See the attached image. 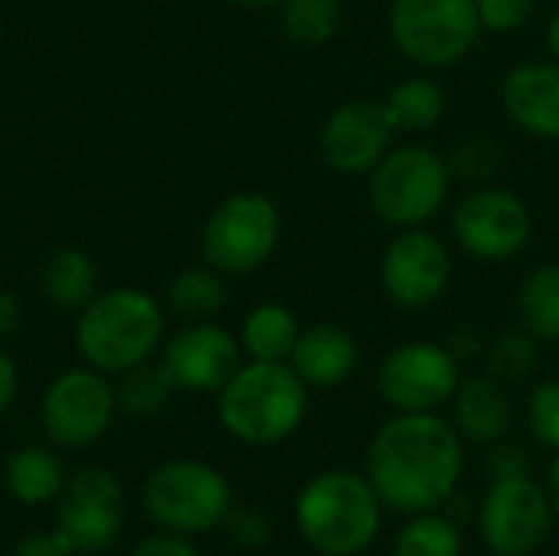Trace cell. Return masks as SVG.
<instances>
[{"label": "cell", "mask_w": 559, "mask_h": 556, "mask_svg": "<svg viewBox=\"0 0 559 556\" xmlns=\"http://www.w3.org/2000/svg\"><path fill=\"white\" fill-rule=\"evenodd\" d=\"M364 475L393 514L442 511L465 475V439L442 413H393L367 446Z\"/></svg>", "instance_id": "cell-1"}, {"label": "cell", "mask_w": 559, "mask_h": 556, "mask_svg": "<svg viewBox=\"0 0 559 556\" xmlns=\"http://www.w3.org/2000/svg\"><path fill=\"white\" fill-rule=\"evenodd\" d=\"M164 305L138 285L102 288L82 311H75L72 324L82 364L108 377H118L144 360H154L164 347Z\"/></svg>", "instance_id": "cell-2"}, {"label": "cell", "mask_w": 559, "mask_h": 556, "mask_svg": "<svg viewBox=\"0 0 559 556\" xmlns=\"http://www.w3.org/2000/svg\"><path fill=\"white\" fill-rule=\"evenodd\" d=\"M308 383L292 364L242 360V367L216 393V419L236 442L272 449L288 442L308 416Z\"/></svg>", "instance_id": "cell-3"}, {"label": "cell", "mask_w": 559, "mask_h": 556, "mask_svg": "<svg viewBox=\"0 0 559 556\" xmlns=\"http://www.w3.org/2000/svg\"><path fill=\"white\" fill-rule=\"evenodd\" d=\"M383 501L367 475L328 469L308 478L295 498V528L321 556L367 554L383 528Z\"/></svg>", "instance_id": "cell-4"}, {"label": "cell", "mask_w": 559, "mask_h": 556, "mask_svg": "<svg viewBox=\"0 0 559 556\" xmlns=\"http://www.w3.org/2000/svg\"><path fill=\"white\" fill-rule=\"evenodd\" d=\"M233 505V482L203 459H167L141 482V511L157 531L183 537L219 531Z\"/></svg>", "instance_id": "cell-5"}, {"label": "cell", "mask_w": 559, "mask_h": 556, "mask_svg": "<svg viewBox=\"0 0 559 556\" xmlns=\"http://www.w3.org/2000/svg\"><path fill=\"white\" fill-rule=\"evenodd\" d=\"M367 177L370 206L393 229L426 226L445 206L455 180L445 154L426 144L390 147L386 157Z\"/></svg>", "instance_id": "cell-6"}, {"label": "cell", "mask_w": 559, "mask_h": 556, "mask_svg": "<svg viewBox=\"0 0 559 556\" xmlns=\"http://www.w3.org/2000/svg\"><path fill=\"white\" fill-rule=\"evenodd\" d=\"M278 242L282 213L275 200L259 190H236L223 197L200 229L203 262L226 279L259 272L275 256Z\"/></svg>", "instance_id": "cell-7"}, {"label": "cell", "mask_w": 559, "mask_h": 556, "mask_svg": "<svg viewBox=\"0 0 559 556\" xmlns=\"http://www.w3.org/2000/svg\"><path fill=\"white\" fill-rule=\"evenodd\" d=\"M386 29L393 46L419 69L462 62L485 33L475 0H393Z\"/></svg>", "instance_id": "cell-8"}, {"label": "cell", "mask_w": 559, "mask_h": 556, "mask_svg": "<svg viewBox=\"0 0 559 556\" xmlns=\"http://www.w3.org/2000/svg\"><path fill=\"white\" fill-rule=\"evenodd\" d=\"M118 416L115 380L88 364L59 370L39 397V426L59 449H92Z\"/></svg>", "instance_id": "cell-9"}, {"label": "cell", "mask_w": 559, "mask_h": 556, "mask_svg": "<svg viewBox=\"0 0 559 556\" xmlns=\"http://www.w3.org/2000/svg\"><path fill=\"white\" fill-rule=\"evenodd\" d=\"M554 524L557 514L550 495L534 475L491 482L475 511L478 537L495 556L540 554L554 534Z\"/></svg>", "instance_id": "cell-10"}, {"label": "cell", "mask_w": 559, "mask_h": 556, "mask_svg": "<svg viewBox=\"0 0 559 556\" xmlns=\"http://www.w3.org/2000/svg\"><path fill=\"white\" fill-rule=\"evenodd\" d=\"M462 383V360L449 344L406 341L377 367V393L393 413H439Z\"/></svg>", "instance_id": "cell-11"}, {"label": "cell", "mask_w": 559, "mask_h": 556, "mask_svg": "<svg viewBox=\"0 0 559 556\" xmlns=\"http://www.w3.org/2000/svg\"><path fill=\"white\" fill-rule=\"evenodd\" d=\"M455 242L478 262H508L521 256L534 236L527 203L508 187H472L452 213Z\"/></svg>", "instance_id": "cell-12"}, {"label": "cell", "mask_w": 559, "mask_h": 556, "mask_svg": "<svg viewBox=\"0 0 559 556\" xmlns=\"http://www.w3.org/2000/svg\"><path fill=\"white\" fill-rule=\"evenodd\" d=\"M128 524V498L121 478L105 465H82L66 478L56 528L72 541L75 554H105Z\"/></svg>", "instance_id": "cell-13"}, {"label": "cell", "mask_w": 559, "mask_h": 556, "mask_svg": "<svg viewBox=\"0 0 559 556\" xmlns=\"http://www.w3.org/2000/svg\"><path fill=\"white\" fill-rule=\"evenodd\" d=\"M452 252L426 226L400 229L380 259V282L396 308L419 311L436 305L452 285Z\"/></svg>", "instance_id": "cell-14"}, {"label": "cell", "mask_w": 559, "mask_h": 556, "mask_svg": "<svg viewBox=\"0 0 559 556\" xmlns=\"http://www.w3.org/2000/svg\"><path fill=\"white\" fill-rule=\"evenodd\" d=\"M393 138H396V125L383 102L347 98L334 105L321 121L318 154L331 170L344 177H360L370 174L386 157Z\"/></svg>", "instance_id": "cell-15"}, {"label": "cell", "mask_w": 559, "mask_h": 556, "mask_svg": "<svg viewBox=\"0 0 559 556\" xmlns=\"http://www.w3.org/2000/svg\"><path fill=\"white\" fill-rule=\"evenodd\" d=\"M242 360L239 338L216 321L180 324V331L164 338L160 347V364L183 393H219Z\"/></svg>", "instance_id": "cell-16"}, {"label": "cell", "mask_w": 559, "mask_h": 556, "mask_svg": "<svg viewBox=\"0 0 559 556\" xmlns=\"http://www.w3.org/2000/svg\"><path fill=\"white\" fill-rule=\"evenodd\" d=\"M501 105L514 128L537 141H559V62L531 59L501 82Z\"/></svg>", "instance_id": "cell-17"}, {"label": "cell", "mask_w": 559, "mask_h": 556, "mask_svg": "<svg viewBox=\"0 0 559 556\" xmlns=\"http://www.w3.org/2000/svg\"><path fill=\"white\" fill-rule=\"evenodd\" d=\"M288 364L308 383V390H334L357 374L360 347L357 338L341 324H311L301 328Z\"/></svg>", "instance_id": "cell-18"}, {"label": "cell", "mask_w": 559, "mask_h": 556, "mask_svg": "<svg viewBox=\"0 0 559 556\" xmlns=\"http://www.w3.org/2000/svg\"><path fill=\"white\" fill-rule=\"evenodd\" d=\"M452 426L468 446L491 449L511 429V397L501 380L491 374H478L459 383L452 397Z\"/></svg>", "instance_id": "cell-19"}, {"label": "cell", "mask_w": 559, "mask_h": 556, "mask_svg": "<svg viewBox=\"0 0 559 556\" xmlns=\"http://www.w3.org/2000/svg\"><path fill=\"white\" fill-rule=\"evenodd\" d=\"M62 459L46 446H20L3 462V488L23 508H43L59 501L66 488Z\"/></svg>", "instance_id": "cell-20"}, {"label": "cell", "mask_w": 559, "mask_h": 556, "mask_svg": "<svg viewBox=\"0 0 559 556\" xmlns=\"http://www.w3.org/2000/svg\"><path fill=\"white\" fill-rule=\"evenodd\" d=\"M39 292L59 311H82L98 288V265L82 246H59L39 265Z\"/></svg>", "instance_id": "cell-21"}, {"label": "cell", "mask_w": 559, "mask_h": 556, "mask_svg": "<svg viewBox=\"0 0 559 556\" xmlns=\"http://www.w3.org/2000/svg\"><path fill=\"white\" fill-rule=\"evenodd\" d=\"M301 324L298 315L282 305V301H262L255 305L239 328V344L246 360H272V364H288L295 344H298Z\"/></svg>", "instance_id": "cell-22"}, {"label": "cell", "mask_w": 559, "mask_h": 556, "mask_svg": "<svg viewBox=\"0 0 559 556\" xmlns=\"http://www.w3.org/2000/svg\"><path fill=\"white\" fill-rule=\"evenodd\" d=\"M226 305H229L226 275L216 272L206 262L177 272L170 279V285H167V311L174 318H180L183 324H190V321H216V315Z\"/></svg>", "instance_id": "cell-23"}, {"label": "cell", "mask_w": 559, "mask_h": 556, "mask_svg": "<svg viewBox=\"0 0 559 556\" xmlns=\"http://www.w3.org/2000/svg\"><path fill=\"white\" fill-rule=\"evenodd\" d=\"M115 380V400H118V416L128 419H154L167 410V403L177 393V383L170 377V370L160 360H144Z\"/></svg>", "instance_id": "cell-24"}, {"label": "cell", "mask_w": 559, "mask_h": 556, "mask_svg": "<svg viewBox=\"0 0 559 556\" xmlns=\"http://www.w3.org/2000/svg\"><path fill=\"white\" fill-rule=\"evenodd\" d=\"M396 131H429L445 115V88L432 75H409L400 79L383 98Z\"/></svg>", "instance_id": "cell-25"}, {"label": "cell", "mask_w": 559, "mask_h": 556, "mask_svg": "<svg viewBox=\"0 0 559 556\" xmlns=\"http://www.w3.org/2000/svg\"><path fill=\"white\" fill-rule=\"evenodd\" d=\"M390 556H465L462 524L445 511L413 514L396 531Z\"/></svg>", "instance_id": "cell-26"}, {"label": "cell", "mask_w": 559, "mask_h": 556, "mask_svg": "<svg viewBox=\"0 0 559 556\" xmlns=\"http://www.w3.org/2000/svg\"><path fill=\"white\" fill-rule=\"evenodd\" d=\"M518 318L537 341H559V262L527 272L518 292Z\"/></svg>", "instance_id": "cell-27"}, {"label": "cell", "mask_w": 559, "mask_h": 556, "mask_svg": "<svg viewBox=\"0 0 559 556\" xmlns=\"http://www.w3.org/2000/svg\"><path fill=\"white\" fill-rule=\"evenodd\" d=\"M282 33L298 46H324L337 36L344 23V0H282L278 3Z\"/></svg>", "instance_id": "cell-28"}, {"label": "cell", "mask_w": 559, "mask_h": 556, "mask_svg": "<svg viewBox=\"0 0 559 556\" xmlns=\"http://www.w3.org/2000/svg\"><path fill=\"white\" fill-rule=\"evenodd\" d=\"M485 360H488V374L504 387L527 383L540 367V341L524 328L504 331L485 347Z\"/></svg>", "instance_id": "cell-29"}, {"label": "cell", "mask_w": 559, "mask_h": 556, "mask_svg": "<svg viewBox=\"0 0 559 556\" xmlns=\"http://www.w3.org/2000/svg\"><path fill=\"white\" fill-rule=\"evenodd\" d=\"M445 161H449V170H452L455 180L481 187V184H491V177L501 167V144L491 134L472 131V134H465L462 141L452 144Z\"/></svg>", "instance_id": "cell-30"}, {"label": "cell", "mask_w": 559, "mask_h": 556, "mask_svg": "<svg viewBox=\"0 0 559 556\" xmlns=\"http://www.w3.org/2000/svg\"><path fill=\"white\" fill-rule=\"evenodd\" d=\"M524 416H527L531 436L544 449L559 452V377H547L531 390Z\"/></svg>", "instance_id": "cell-31"}, {"label": "cell", "mask_w": 559, "mask_h": 556, "mask_svg": "<svg viewBox=\"0 0 559 556\" xmlns=\"http://www.w3.org/2000/svg\"><path fill=\"white\" fill-rule=\"evenodd\" d=\"M223 531H226L229 544L236 551H246V554L265 551L272 541V521L255 505H233V511L223 521Z\"/></svg>", "instance_id": "cell-32"}, {"label": "cell", "mask_w": 559, "mask_h": 556, "mask_svg": "<svg viewBox=\"0 0 559 556\" xmlns=\"http://www.w3.org/2000/svg\"><path fill=\"white\" fill-rule=\"evenodd\" d=\"M534 3L537 0H475V10L485 33L504 36V33H518L534 16Z\"/></svg>", "instance_id": "cell-33"}, {"label": "cell", "mask_w": 559, "mask_h": 556, "mask_svg": "<svg viewBox=\"0 0 559 556\" xmlns=\"http://www.w3.org/2000/svg\"><path fill=\"white\" fill-rule=\"evenodd\" d=\"M10 556H75V547L59 528H43V531L23 534L13 544Z\"/></svg>", "instance_id": "cell-34"}, {"label": "cell", "mask_w": 559, "mask_h": 556, "mask_svg": "<svg viewBox=\"0 0 559 556\" xmlns=\"http://www.w3.org/2000/svg\"><path fill=\"white\" fill-rule=\"evenodd\" d=\"M128 556H200L193 537L174 534V531H154L147 537H141Z\"/></svg>", "instance_id": "cell-35"}, {"label": "cell", "mask_w": 559, "mask_h": 556, "mask_svg": "<svg viewBox=\"0 0 559 556\" xmlns=\"http://www.w3.org/2000/svg\"><path fill=\"white\" fill-rule=\"evenodd\" d=\"M488 475L491 482L498 478H518V475H531V459L521 446L514 442H495L491 446V456H488Z\"/></svg>", "instance_id": "cell-36"}, {"label": "cell", "mask_w": 559, "mask_h": 556, "mask_svg": "<svg viewBox=\"0 0 559 556\" xmlns=\"http://www.w3.org/2000/svg\"><path fill=\"white\" fill-rule=\"evenodd\" d=\"M16 393H20V367L16 360L0 347V419L10 413V406L16 403Z\"/></svg>", "instance_id": "cell-37"}, {"label": "cell", "mask_w": 559, "mask_h": 556, "mask_svg": "<svg viewBox=\"0 0 559 556\" xmlns=\"http://www.w3.org/2000/svg\"><path fill=\"white\" fill-rule=\"evenodd\" d=\"M23 324V301L16 292L10 288H0V344L7 338H13Z\"/></svg>", "instance_id": "cell-38"}, {"label": "cell", "mask_w": 559, "mask_h": 556, "mask_svg": "<svg viewBox=\"0 0 559 556\" xmlns=\"http://www.w3.org/2000/svg\"><path fill=\"white\" fill-rule=\"evenodd\" d=\"M449 351L459 357V360H472V357H478V354H485V341H481V334L475 331V328H468V324H462V328H455L452 334H449Z\"/></svg>", "instance_id": "cell-39"}, {"label": "cell", "mask_w": 559, "mask_h": 556, "mask_svg": "<svg viewBox=\"0 0 559 556\" xmlns=\"http://www.w3.org/2000/svg\"><path fill=\"white\" fill-rule=\"evenodd\" d=\"M544 488H547V495H550V505H554V514H557V521H559V452L554 456L550 469H547Z\"/></svg>", "instance_id": "cell-40"}, {"label": "cell", "mask_w": 559, "mask_h": 556, "mask_svg": "<svg viewBox=\"0 0 559 556\" xmlns=\"http://www.w3.org/2000/svg\"><path fill=\"white\" fill-rule=\"evenodd\" d=\"M547 52H550V59H557L559 62V10L550 16V23H547Z\"/></svg>", "instance_id": "cell-41"}, {"label": "cell", "mask_w": 559, "mask_h": 556, "mask_svg": "<svg viewBox=\"0 0 559 556\" xmlns=\"http://www.w3.org/2000/svg\"><path fill=\"white\" fill-rule=\"evenodd\" d=\"M229 3H236V7H242V10H272V7H278L282 0H229Z\"/></svg>", "instance_id": "cell-42"}]
</instances>
